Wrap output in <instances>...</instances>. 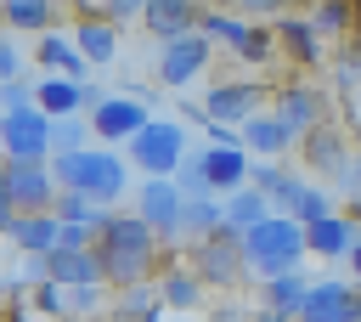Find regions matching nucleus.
<instances>
[{
    "instance_id": "31",
    "label": "nucleus",
    "mask_w": 361,
    "mask_h": 322,
    "mask_svg": "<svg viewBox=\"0 0 361 322\" xmlns=\"http://www.w3.org/2000/svg\"><path fill=\"white\" fill-rule=\"evenodd\" d=\"M220 226H226V198H192L186 203V232L192 237H209Z\"/></svg>"
},
{
    "instance_id": "43",
    "label": "nucleus",
    "mask_w": 361,
    "mask_h": 322,
    "mask_svg": "<svg viewBox=\"0 0 361 322\" xmlns=\"http://www.w3.org/2000/svg\"><path fill=\"white\" fill-rule=\"evenodd\" d=\"M17 68H23V56H17V45L0 34V79H17Z\"/></svg>"
},
{
    "instance_id": "38",
    "label": "nucleus",
    "mask_w": 361,
    "mask_h": 322,
    "mask_svg": "<svg viewBox=\"0 0 361 322\" xmlns=\"http://www.w3.org/2000/svg\"><path fill=\"white\" fill-rule=\"evenodd\" d=\"M34 85H39V79H28V73H17V79H0V113H11V107H28V102H34Z\"/></svg>"
},
{
    "instance_id": "49",
    "label": "nucleus",
    "mask_w": 361,
    "mask_h": 322,
    "mask_svg": "<svg viewBox=\"0 0 361 322\" xmlns=\"http://www.w3.org/2000/svg\"><path fill=\"white\" fill-rule=\"evenodd\" d=\"M6 322H23V305H11V311H6Z\"/></svg>"
},
{
    "instance_id": "1",
    "label": "nucleus",
    "mask_w": 361,
    "mask_h": 322,
    "mask_svg": "<svg viewBox=\"0 0 361 322\" xmlns=\"http://www.w3.org/2000/svg\"><path fill=\"white\" fill-rule=\"evenodd\" d=\"M96 254H102V271L113 288H135L158 271L164 260V237L130 209V215H107L102 232H96Z\"/></svg>"
},
{
    "instance_id": "26",
    "label": "nucleus",
    "mask_w": 361,
    "mask_h": 322,
    "mask_svg": "<svg viewBox=\"0 0 361 322\" xmlns=\"http://www.w3.org/2000/svg\"><path fill=\"white\" fill-rule=\"evenodd\" d=\"M0 23H6L11 34H51L56 6H51V0H0Z\"/></svg>"
},
{
    "instance_id": "28",
    "label": "nucleus",
    "mask_w": 361,
    "mask_h": 322,
    "mask_svg": "<svg viewBox=\"0 0 361 322\" xmlns=\"http://www.w3.org/2000/svg\"><path fill=\"white\" fill-rule=\"evenodd\" d=\"M34 56H39V68H56V73H68V79H85V51L73 45V40H62V34H39V45H34Z\"/></svg>"
},
{
    "instance_id": "14",
    "label": "nucleus",
    "mask_w": 361,
    "mask_h": 322,
    "mask_svg": "<svg viewBox=\"0 0 361 322\" xmlns=\"http://www.w3.org/2000/svg\"><path fill=\"white\" fill-rule=\"evenodd\" d=\"M197 23H203V11H197V0H147V17H141V28L158 40V45H169V40H186V34H197Z\"/></svg>"
},
{
    "instance_id": "36",
    "label": "nucleus",
    "mask_w": 361,
    "mask_h": 322,
    "mask_svg": "<svg viewBox=\"0 0 361 322\" xmlns=\"http://www.w3.org/2000/svg\"><path fill=\"white\" fill-rule=\"evenodd\" d=\"M322 215H333V198H327L322 186H305V192H299V203H293V220H299V226H310V220H322Z\"/></svg>"
},
{
    "instance_id": "4",
    "label": "nucleus",
    "mask_w": 361,
    "mask_h": 322,
    "mask_svg": "<svg viewBox=\"0 0 361 322\" xmlns=\"http://www.w3.org/2000/svg\"><path fill=\"white\" fill-rule=\"evenodd\" d=\"M203 282H214V288H237L243 277H248V260H243V232H231V226H220V232H209V237H197L192 243V260H186Z\"/></svg>"
},
{
    "instance_id": "25",
    "label": "nucleus",
    "mask_w": 361,
    "mask_h": 322,
    "mask_svg": "<svg viewBox=\"0 0 361 322\" xmlns=\"http://www.w3.org/2000/svg\"><path fill=\"white\" fill-rule=\"evenodd\" d=\"M293 141H299V136H293V130H288L276 113H254V119L243 124V147H248V153H265V158H276V153H288Z\"/></svg>"
},
{
    "instance_id": "44",
    "label": "nucleus",
    "mask_w": 361,
    "mask_h": 322,
    "mask_svg": "<svg viewBox=\"0 0 361 322\" xmlns=\"http://www.w3.org/2000/svg\"><path fill=\"white\" fill-rule=\"evenodd\" d=\"M338 186H344V198H361V158H350L338 169Z\"/></svg>"
},
{
    "instance_id": "41",
    "label": "nucleus",
    "mask_w": 361,
    "mask_h": 322,
    "mask_svg": "<svg viewBox=\"0 0 361 322\" xmlns=\"http://www.w3.org/2000/svg\"><path fill=\"white\" fill-rule=\"evenodd\" d=\"M237 6H243V17H271V23L288 17V0H237Z\"/></svg>"
},
{
    "instance_id": "13",
    "label": "nucleus",
    "mask_w": 361,
    "mask_h": 322,
    "mask_svg": "<svg viewBox=\"0 0 361 322\" xmlns=\"http://www.w3.org/2000/svg\"><path fill=\"white\" fill-rule=\"evenodd\" d=\"M209 40L203 34H186V40H169L164 51H158V79L169 85V90H180V85H192L203 68H209Z\"/></svg>"
},
{
    "instance_id": "47",
    "label": "nucleus",
    "mask_w": 361,
    "mask_h": 322,
    "mask_svg": "<svg viewBox=\"0 0 361 322\" xmlns=\"http://www.w3.org/2000/svg\"><path fill=\"white\" fill-rule=\"evenodd\" d=\"M164 311H169V305H164V299H158V305H152V311H147V316H135V322H164Z\"/></svg>"
},
{
    "instance_id": "46",
    "label": "nucleus",
    "mask_w": 361,
    "mask_h": 322,
    "mask_svg": "<svg viewBox=\"0 0 361 322\" xmlns=\"http://www.w3.org/2000/svg\"><path fill=\"white\" fill-rule=\"evenodd\" d=\"M248 322H288V316H282V311H265V305H259V311H254Z\"/></svg>"
},
{
    "instance_id": "42",
    "label": "nucleus",
    "mask_w": 361,
    "mask_h": 322,
    "mask_svg": "<svg viewBox=\"0 0 361 322\" xmlns=\"http://www.w3.org/2000/svg\"><path fill=\"white\" fill-rule=\"evenodd\" d=\"M62 243H68V249H90V243H96V226H79V220H62Z\"/></svg>"
},
{
    "instance_id": "17",
    "label": "nucleus",
    "mask_w": 361,
    "mask_h": 322,
    "mask_svg": "<svg viewBox=\"0 0 361 322\" xmlns=\"http://www.w3.org/2000/svg\"><path fill=\"white\" fill-rule=\"evenodd\" d=\"M293 136H310L316 124H327V102H322V90L316 85H288L282 96H276V107H271Z\"/></svg>"
},
{
    "instance_id": "9",
    "label": "nucleus",
    "mask_w": 361,
    "mask_h": 322,
    "mask_svg": "<svg viewBox=\"0 0 361 322\" xmlns=\"http://www.w3.org/2000/svg\"><path fill=\"white\" fill-rule=\"evenodd\" d=\"M0 153L6 158H39L45 164L51 158V113L39 102L0 113Z\"/></svg>"
},
{
    "instance_id": "35",
    "label": "nucleus",
    "mask_w": 361,
    "mask_h": 322,
    "mask_svg": "<svg viewBox=\"0 0 361 322\" xmlns=\"http://www.w3.org/2000/svg\"><path fill=\"white\" fill-rule=\"evenodd\" d=\"M310 17H316L322 34H350V28H355V6H350V0H316Z\"/></svg>"
},
{
    "instance_id": "39",
    "label": "nucleus",
    "mask_w": 361,
    "mask_h": 322,
    "mask_svg": "<svg viewBox=\"0 0 361 322\" xmlns=\"http://www.w3.org/2000/svg\"><path fill=\"white\" fill-rule=\"evenodd\" d=\"M96 311H102V282L68 288V316H96Z\"/></svg>"
},
{
    "instance_id": "30",
    "label": "nucleus",
    "mask_w": 361,
    "mask_h": 322,
    "mask_svg": "<svg viewBox=\"0 0 361 322\" xmlns=\"http://www.w3.org/2000/svg\"><path fill=\"white\" fill-rule=\"evenodd\" d=\"M248 17L243 11H203V23H197V34L209 40V45H226V51H237L243 40H248Z\"/></svg>"
},
{
    "instance_id": "2",
    "label": "nucleus",
    "mask_w": 361,
    "mask_h": 322,
    "mask_svg": "<svg viewBox=\"0 0 361 322\" xmlns=\"http://www.w3.org/2000/svg\"><path fill=\"white\" fill-rule=\"evenodd\" d=\"M56 181L68 192H85L90 203H118L124 181H130V158H118L113 147H79V153H56L51 158Z\"/></svg>"
},
{
    "instance_id": "32",
    "label": "nucleus",
    "mask_w": 361,
    "mask_h": 322,
    "mask_svg": "<svg viewBox=\"0 0 361 322\" xmlns=\"http://www.w3.org/2000/svg\"><path fill=\"white\" fill-rule=\"evenodd\" d=\"M85 136H96L90 119H79V113H73V119H51V158H56V153H79V147H90Z\"/></svg>"
},
{
    "instance_id": "27",
    "label": "nucleus",
    "mask_w": 361,
    "mask_h": 322,
    "mask_svg": "<svg viewBox=\"0 0 361 322\" xmlns=\"http://www.w3.org/2000/svg\"><path fill=\"white\" fill-rule=\"evenodd\" d=\"M203 288H209V282H203L192 266H169V271L158 277V299H164L169 311H192V305L203 299Z\"/></svg>"
},
{
    "instance_id": "11",
    "label": "nucleus",
    "mask_w": 361,
    "mask_h": 322,
    "mask_svg": "<svg viewBox=\"0 0 361 322\" xmlns=\"http://www.w3.org/2000/svg\"><path fill=\"white\" fill-rule=\"evenodd\" d=\"M299 322H361V282L355 277H322L310 282Z\"/></svg>"
},
{
    "instance_id": "23",
    "label": "nucleus",
    "mask_w": 361,
    "mask_h": 322,
    "mask_svg": "<svg viewBox=\"0 0 361 322\" xmlns=\"http://www.w3.org/2000/svg\"><path fill=\"white\" fill-rule=\"evenodd\" d=\"M305 294H310V277H305V266H299V271H282V277H265V282H259V299H265V311H282L288 322H299V305H305Z\"/></svg>"
},
{
    "instance_id": "20",
    "label": "nucleus",
    "mask_w": 361,
    "mask_h": 322,
    "mask_svg": "<svg viewBox=\"0 0 361 322\" xmlns=\"http://www.w3.org/2000/svg\"><path fill=\"white\" fill-rule=\"evenodd\" d=\"M299 153H305V164H310V169H327V175H338V169L355 158V153H350V141H344L333 124H316L310 136H299Z\"/></svg>"
},
{
    "instance_id": "5",
    "label": "nucleus",
    "mask_w": 361,
    "mask_h": 322,
    "mask_svg": "<svg viewBox=\"0 0 361 322\" xmlns=\"http://www.w3.org/2000/svg\"><path fill=\"white\" fill-rule=\"evenodd\" d=\"M124 158H130L141 175H175L180 158H186V130H180L175 119H152V124L124 147Z\"/></svg>"
},
{
    "instance_id": "33",
    "label": "nucleus",
    "mask_w": 361,
    "mask_h": 322,
    "mask_svg": "<svg viewBox=\"0 0 361 322\" xmlns=\"http://www.w3.org/2000/svg\"><path fill=\"white\" fill-rule=\"evenodd\" d=\"M276 51H282V45H276V28H265V23H254V28H248V40L237 45V56H243L248 68H265Z\"/></svg>"
},
{
    "instance_id": "40",
    "label": "nucleus",
    "mask_w": 361,
    "mask_h": 322,
    "mask_svg": "<svg viewBox=\"0 0 361 322\" xmlns=\"http://www.w3.org/2000/svg\"><path fill=\"white\" fill-rule=\"evenodd\" d=\"M102 17H107V23H118V28H124V23H141V17H147V0H107V6H102Z\"/></svg>"
},
{
    "instance_id": "48",
    "label": "nucleus",
    "mask_w": 361,
    "mask_h": 322,
    "mask_svg": "<svg viewBox=\"0 0 361 322\" xmlns=\"http://www.w3.org/2000/svg\"><path fill=\"white\" fill-rule=\"evenodd\" d=\"M350 271H355V282H361V237H355V249H350Z\"/></svg>"
},
{
    "instance_id": "6",
    "label": "nucleus",
    "mask_w": 361,
    "mask_h": 322,
    "mask_svg": "<svg viewBox=\"0 0 361 322\" xmlns=\"http://www.w3.org/2000/svg\"><path fill=\"white\" fill-rule=\"evenodd\" d=\"M147 124H152V107H147V96H135V90L102 96V107L90 113V130H96L102 147H130Z\"/></svg>"
},
{
    "instance_id": "12",
    "label": "nucleus",
    "mask_w": 361,
    "mask_h": 322,
    "mask_svg": "<svg viewBox=\"0 0 361 322\" xmlns=\"http://www.w3.org/2000/svg\"><path fill=\"white\" fill-rule=\"evenodd\" d=\"M34 102H39L51 119H73V113H96V107H102V90H96L90 79L39 73V85H34Z\"/></svg>"
},
{
    "instance_id": "16",
    "label": "nucleus",
    "mask_w": 361,
    "mask_h": 322,
    "mask_svg": "<svg viewBox=\"0 0 361 322\" xmlns=\"http://www.w3.org/2000/svg\"><path fill=\"white\" fill-rule=\"evenodd\" d=\"M45 277H56L62 288L107 282V271H102V254H96V243H90V249H68V243H56V249L45 254Z\"/></svg>"
},
{
    "instance_id": "37",
    "label": "nucleus",
    "mask_w": 361,
    "mask_h": 322,
    "mask_svg": "<svg viewBox=\"0 0 361 322\" xmlns=\"http://www.w3.org/2000/svg\"><path fill=\"white\" fill-rule=\"evenodd\" d=\"M175 181H180V192H186V198H214V192H209V175H203V158H180Z\"/></svg>"
},
{
    "instance_id": "29",
    "label": "nucleus",
    "mask_w": 361,
    "mask_h": 322,
    "mask_svg": "<svg viewBox=\"0 0 361 322\" xmlns=\"http://www.w3.org/2000/svg\"><path fill=\"white\" fill-rule=\"evenodd\" d=\"M265 215H276V209H271V198H265L259 186H237V192L226 198V226H231V232H248V226H259Z\"/></svg>"
},
{
    "instance_id": "22",
    "label": "nucleus",
    "mask_w": 361,
    "mask_h": 322,
    "mask_svg": "<svg viewBox=\"0 0 361 322\" xmlns=\"http://www.w3.org/2000/svg\"><path fill=\"white\" fill-rule=\"evenodd\" d=\"M248 186H259V192L271 198V209H276V215H282V209L293 215V203H299V192H305L310 181H305V175H293V169H276V164H254V169H248Z\"/></svg>"
},
{
    "instance_id": "34",
    "label": "nucleus",
    "mask_w": 361,
    "mask_h": 322,
    "mask_svg": "<svg viewBox=\"0 0 361 322\" xmlns=\"http://www.w3.org/2000/svg\"><path fill=\"white\" fill-rule=\"evenodd\" d=\"M28 311H39V316H68V288H62L56 277L34 282V288H28Z\"/></svg>"
},
{
    "instance_id": "50",
    "label": "nucleus",
    "mask_w": 361,
    "mask_h": 322,
    "mask_svg": "<svg viewBox=\"0 0 361 322\" xmlns=\"http://www.w3.org/2000/svg\"><path fill=\"white\" fill-rule=\"evenodd\" d=\"M214 322H243V316H237V311H226V316H214Z\"/></svg>"
},
{
    "instance_id": "3",
    "label": "nucleus",
    "mask_w": 361,
    "mask_h": 322,
    "mask_svg": "<svg viewBox=\"0 0 361 322\" xmlns=\"http://www.w3.org/2000/svg\"><path fill=\"white\" fill-rule=\"evenodd\" d=\"M305 226L293 215H265L259 226L243 232V260H248V277H282V271H299L305 266Z\"/></svg>"
},
{
    "instance_id": "19",
    "label": "nucleus",
    "mask_w": 361,
    "mask_h": 322,
    "mask_svg": "<svg viewBox=\"0 0 361 322\" xmlns=\"http://www.w3.org/2000/svg\"><path fill=\"white\" fill-rule=\"evenodd\" d=\"M276 45L288 51V62H299V68H316L322 62V28H316V17H276Z\"/></svg>"
},
{
    "instance_id": "8",
    "label": "nucleus",
    "mask_w": 361,
    "mask_h": 322,
    "mask_svg": "<svg viewBox=\"0 0 361 322\" xmlns=\"http://www.w3.org/2000/svg\"><path fill=\"white\" fill-rule=\"evenodd\" d=\"M186 192H180V181L175 175H147L141 181V192H135V215L158 232V237H180L186 232Z\"/></svg>"
},
{
    "instance_id": "24",
    "label": "nucleus",
    "mask_w": 361,
    "mask_h": 322,
    "mask_svg": "<svg viewBox=\"0 0 361 322\" xmlns=\"http://www.w3.org/2000/svg\"><path fill=\"white\" fill-rule=\"evenodd\" d=\"M73 45L85 51V62H113V56H118V23H107L102 11H96V17H79Z\"/></svg>"
},
{
    "instance_id": "21",
    "label": "nucleus",
    "mask_w": 361,
    "mask_h": 322,
    "mask_svg": "<svg viewBox=\"0 0 361 322\" xmlns=\"http://www.w3.org/2000/svg\"><path fill=\"white\" fill-rule=\"evenodd\" d=\"M6 237H11L23 254H51V249L62 243V215H56V209H45V215H17Z\"/></svg>"
},
{
    "instance_id": "18",
    "label": "nucleus",
    "mask_w": 361,
    "mask_h": 322,
    "mask_svg": "<svg viewBox=\"0 0 361 322\" xmlns=\"http://www.w3.org/2000/svg\"><path fill=\"white\" fill-rule=\"evenodd\" d=\"M203 175H209V192L214 198H231L237 186H248V147H203Z\"/></svg>"
},
{
    "instance_id": "45",
    "label": "nucleus",
    "mask_w": 361,
    "mask_h": 322,
    "mask_svg": "<svg viewBox=\"0 0 361 322\" xmlns=\"http://www.w3.org/2000/svg\"><path fill=\"white\" fill-rule=\"evenodd\" d=\"M17 220V203H11V186H6V169H0V232H11Z\"/></svg>"
},
{
    "instance_id": "15",
    "label": "nucleus",
    "mask_w": 361,
    "mask_h": 322,
    "mask_svg": "<svg viewBox=\"0 0 361 322\" xmlns=\"http://www.w3.org/2000/svg\"><path fill=\"white\" fill-rule=\"evenodd\" d=\"M355 237H361V226H355L350 215H338V209L305 226V249H310L316 260H350V249H355Z\"/></svg>"
},
{
    "instance_id": "7",
    "label": "nucleus",
    "mask_w": 361,
    "mask_h": 322,
    "mask_svg": "<svg viewBox=\"0 0 361 322\" xmlns=\"http://www.w3.org/2000/svg\"><path fill=\"white\" fill-rule=\"evenodd\" d=\"M0 169H6V186H11L17 215H45V209L56 203V192H62L51 158H45V164H39V158H0Z\"/></svg>"
},
{
    "instance_id": "10",
    "label": "nucleus",
    "mask_w": 361,
    "mask_h": 322,
    "mask_svg": "<svg viewBox=\"0 0 361 322\" xmlns=\"http://www.w3.org/2000/svg\"><path fill=\"white\" fill-rule=\"evenodd\" d=\"M254 113H265V85L259 79H214L209 96H203V119L214 124H248Z\"/></svg>"
}]
</instances>
